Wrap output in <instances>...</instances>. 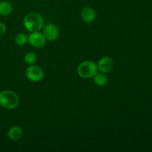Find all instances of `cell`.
<instances>
[{
  "mask_svg": "<svg viewBox=\"0 0 152 152\" xmlns=\"http://www.w3.org/2000/svg\"><path fill=\"white\" fill-rule=\"evenodd\" d=\"M23 25L25 29L30 32L39 31L44 25L43 18L37 12H31L24 17Z\"/></svg>",
  "mask_w": 152,
  "mask_h": 152,
  "instance_id": "1",
  "label": "cell"
},
{
  "mask_svg": "<svg viewBox=\"0 0 152 152\" xmlns=\"http://www.w3.org/2000/svg\"><path fill=\"white\" fill-rule=\"evenodd\" d=\"M42 34L45 37L46 40L55 41L59 37V29L55 25L52 23H48L42 27Z\"/></svg>",
  "mask_w": 152,
  "mask_h": 152,
  "instance_id": "6",
  "label": "cell"
},
{
  "mask_svg": "<svg viewBox=\"0 0 152 152\" xmlns=\"http://www.w3.org/2000/svg\"><path fill=\"white\" fill-rule=\"evenodd\" d=\"M96 65H97L98 71L104 73V74H106V73L110 72L113 69L114 61L108 56H104L98 61Z\"/></svg>",
  "mask_w": 152,
  "mask_h": 152,
  "instance_id": "7",
  "label": "cell"
},
{
  "mask_svg": "<svg viewBox=\"0 0 152 152\" xmlns=\"http://www.w3.org/2000/svg\"><path fill=\"white\" fill-rule=\"evenodd\" d=\"M22 134H23V131L21 129V127L17 126L10 128L9 130L7 131V137L9 139L13 141L20 139L22 137Z\"/></svg>",
  "mask_w": 152,
  "mask_h": 152,
  "instance_id": "9",
  "label": "cell"
},
{
  "mask_svg": "<svg viewBox=\"0 0 152 152\" xmlns=\"http://www.w3.org/2000/svg\"><path fill=\"white\" fill-rule=\"evenodd\" d=\"M97 72V65L93 61H83L77 67V74L83 79L93 78Z\"/></svg>",
  "mask_w": 152,
  "mask_h": 152,
  "instance_id": "3",
  "label": "cell"
},
{
  "mask_svg": "<svg viewBox=\"0 0 152 152\" xmlns=\"http://www.w3.org/2000/svg\"><path fill=\"white\" fill-rule=\"evenodd\" d=\"M6 32V26L4 23L0 22V37H2Z\"/></svg>",
  "mask_w": 152,
  "mask_h": 152,
  "instance_id": "14",
  "label": "cell"
},
{
  "mask_svg": "<svg viewBox=\"0 0 152 152\" xmlns=\"http://www.w3.org/2000/svg\"><path fill=\"white\" fill-rule=\"evenodd\" d=\"M13 10V6L9 1H0V15L1 16H8Z\"/></svg>",
  "mask_w": 152,
  "mask_h": 152,
  "instance_id": "10",
  "label": "cell"
},
{
  "mask_svg": "<svg viewBox=\"0 0 152 152\" xmlns=\"http://www.w3.org/2000/svg\"><path fill=\"white\" fill-rule=\"evenodd\" d=\"M80 16L83 20L86 23H91L96 19V12L91 7L86 6L81 10Z\"/></svg>",
  "mask_w": 152,
  "mask_h": 152,
  "instance_id": "8",
  "label": "cell"
},
{
  "mask_svg": "<svg viewBox=\"0 0 152 152\" xmlns=\"http://www.w3.org/2000/svg\"><path fill=\"white\" fill-rule=\"evenodd\" d=\"M19 99L14 91L5 90L0 91V105L7 109H13L18 106Z\"/></svg>",
  "mask_w": 152,
  "mask_h": 152,
  "instance_id": "2",
  "label": "cell"
},
{
  "mask_svg": "<svg viewBox=\"0 0 152 152\" xmlns=\"http://www.w3.org/2000/svg\"><path fill=\"white\" fill-rule=\"evenodd\" d=\"M25 75L28 80L34 83L41 81L44 77V71L39 65H31L27 68Z\"/></svg>",
  "mask_w": 152,
  "mask_h": 152,
  "instance_id": "4",
  "label": "cell"
},
{
  "mask_svg": "<svg viewBox=\"0 0 152 152\" xmlns=\"http://www.w3.org/2000/svg\"><path fill=\"white\" fill-rule=\"evenodd\" d=\"M93 78L94 83H95V85H96L97 86H99V87L104 86L108 83V77H107V76L104 73L97 72L95 74V76Z\"/></svg>",
  "mask_w": 152,
  "mask_h": 152,
  "instance_id": "11",
  "label": "cell"
},
{
  "mask_svg": "<svg viewBox=\"0 0 152 152\" xmlns=\"http://www.w3.org/2000/svg\"><path fill=\"white\" fill-rule=\"evenodd\" d=\"M28 42L33 47L40 48L45 45L46 39L42 33H40L39 31H36V32H31L30 34V35L28 37Z\"/></svg>",
  "mask_w": 152,
  "mask_h": 152,
  "instance_id": "5",
  "label": "cell"
},
{
  "mask_svg": "<svg viewBox=\"0 0 152 152\" xmlns=\"http://www.w3.org/2000/svg\"><path fill=\"white\" fill-rule=\"evenodd\" d=\"M15 42L19 46L25 45L28 42V36L22 33H19L15 37Z\"/></svg>",
  "mask_w": 152,
  "mask_h": 152,
  "instance_id": "13",
  "label": "cell"
},
{
  "mask_svg": "<svg viewBox=\"0 0 152 152\" xmlns=\"http://www.w3.org/2000/svg\"><path fill=\"white\" fill-rule=\"evenodd\" d=\"M24 60L28 65H34L37 61V55L34 52H28L24 56Z\"/></svg>",
  "mask_w": 152,
  "mask_h": 152,
  "instance_id": "12",
  "label": "cell"
}]
</instances>
